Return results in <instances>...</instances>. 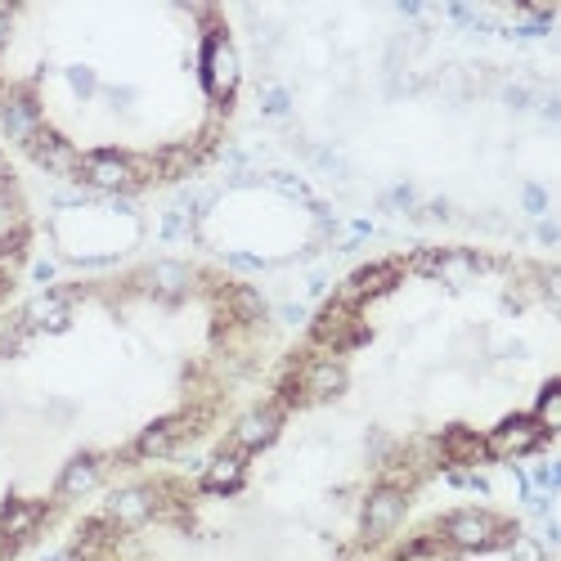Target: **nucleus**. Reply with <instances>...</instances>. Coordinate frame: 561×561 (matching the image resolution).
<instances>
[{
	"label": "nucleus",
	"mask_w": 561,
	"mask_h": 561,
	"mask_svg": "<svg viewBox=\"0 0 561 561\" xmlns=\"http://www.w3.org/2000/svg\"><path fill=\"white\" fill-rule=\"evenodd\" d=\"M552 261L404 248L342 274L243 409L314 432L423 503L440 481L552 449Z\"/></svg>",
	"instance_id": "nucleus-1"
},
{
	"label": "nucleus",
	"mask_w": 561,
	"mask_h": 561,
	"mask_svg": "<svg viewBox=\"0 0 561 561\" xmlns=\"http://www.w3.org/2000/svg\"><path fill=\"white\" fill-rule=\"evenodd\" d=\"M243 85L225 5H0V145L90 198H153L203 175L239 126Z\"/></svg>",
	"instance_id": "nucleus-3"
},
{
	"label": "nucleus",
	"mask_w": 561,
	"mask_h": 561,
	"mask_svg": "<svg viewBox=\"0 0 561 561\" xmlns=\"http://www.w3.org/2000/svg\"><path fill=\"white\" fill-rule=\"evenodd\" d=\"M36 261V207L23 180V162L0 145V319L23 297Z\"/></svg>",
	"instance_id": "nucleus-6"
},
{
	"label": "nucleus",
	"mask_w": 561,
	"mask_h": 561,
	"mask_svg": "<svg viewBox=\"0 0 561 561\" xmlns=\"http://www.w3.org/2000/svg\"><path fill=\"white\" fill-rule=\"evenodd\" d=\"M373 561H548V552L522 517L485 503H462L417 512Z\"/></svg>",
	"instance_id": "nucleus-5"
},
{
	"label": "nucleus",
	"mask_w": 561,
	"mask_h": 561,
	"mask_svg": "<svg viewBox=\"0 0 561 561\" xmlns=\"http://www.w3.org/2000/svg\"><path fill=\"white\" fill-rule=\"evenodd\" d=\"M417 512L329 440L239 409L198 454L104 490L68 561H373Z\"/></svg>",
	"instance_id": "nucleus-4"
},
{
	"label": "nucleus",
	"mask_w": 561,
	"mask_h": 561,
	"mask_svg": "<svg viewBox=\"0 0 561 561\" xmlns=\"http://www.w3.org/2000/svg\"><path fill=\"white\" fill-rule=\"evenodd\" d=\"M278 346L252 278L194 256L23 297L0 319V490L72 526L117 481L216 440Z\"/></svg>",
	"instance_id": "nucleus-2"
}]
</instances>
